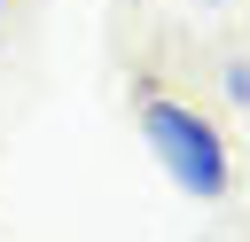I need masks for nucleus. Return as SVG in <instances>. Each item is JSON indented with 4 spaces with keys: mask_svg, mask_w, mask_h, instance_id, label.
I'll return each mask as SVG.
<instances>
[{
    "mask_svg": "<svg viewBox=\"0 0 250 242\" xmlns=\"http://www.w3.org/2000/svg\"><path fill=\"white\" fill-rule=\"evenodd\" d=\"M227 94H234V101H250V62H227Z\"/></svg>",
    "mask_w": 250,
    "mask_h": 242,
    "instance_id": "obj_2",
    "label": "nucleus"
},
{
    "mask_svg": "<svg viewBox=\"0 0 250 242\" xmlns=\"http://www.w3.org/2000/svg\"><path fill=\"white\" fill-rule=\"evenodd\" d=\"M133 125H141V141H148V156L172 172V187H188L195 203H219L227 187H234V164H227V141H219V125L195 109V101H180V94H164L156 78H141L133 86Z\"/></svg>",
    "mask_w": 250,
    "mask_h": 242,
    "instance_id": "obj_1",
    "label": "nucleus"
},
{
    "mask_svg": "<svg viewBox=\"0 0 250 242\" xmlns=\"http://www.w3.org/2000/svg\"><path fill=\"white\" fill-rule=\"evenodd\" d=\"M0 8H8V0H0Z\"/></svg>",
    "mask_w": 250,
    "mask_h": 242,
    "instance_id": "obj_4",
    "label": "nucleus"
},
{
    "mask_svg": "<svg viewBox=\"0 0 250 242\" xmlns=\"http://www.w3.org/2000/svg\"><path fill=\"white\" fill-rule=\"evenodd\" d=\"M203 8H219V0H203Z\"/></svg>",
    "mask_w": 250,
    "mask_h": 242,
    "instance_id": "obj_3",
    "label": "nucleus"
}]
</instances>
